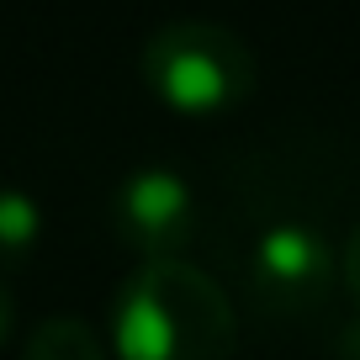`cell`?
I'll list each match as a JSON object with an SVG mask.
<instances>
[{"label":"cell","mask_w":360,"mask_h":360,"mask_svg":"<svg viewBox=\"0 0 360 360\" xmlns=\"http://www.w3.org/2000/svg\"><path fill=\"white\" fill-rule=\"evenodd\" d=\"M228 292L191 259H138L112 302V360H233Z\"/></svg>","instance_id":"6da1fadb"},{"label":"cell","mask_w":360,"mask_h":360,"mask_svg":"<svg viewBox=\"0 0 360 360\" xmlns=\"http://www.w3.org/2000/svg\"><path fill=\"white\" fill-rule=\"evenodd\" d=\"M143 85L175 117H223L255 90V53L238 32L202 16H180L148 32L143 43Z\"/></svg>","instance_id":"7a4b0ae2"},{"label":"cell","mask_w":360,"mask_h":360,"mask_svg":"<svg viewBox=\"0 0 360 360\" xmlns=\"http://www.w3.org/2000/svg\"><path fill=\"white\" fill-rule=\"evenodd\" d=\"M339 276V255L323 238V228L313 223H270L265 233L249 249V281L255 297L265 307H281V313H302V307L323 302L328 281Z\"/></svg>","instance_id":"3957f363"},{"label":"cell","mask_w":360,"mask_h":360,"mask_svg":"<svg viewBox=\"0 0 360 360\" xmlns=\"http://www.w3.org/2000/svg\"><path fill=\"white\" fill-rule=\"evenodd\" d=\"M112 223L143 259H186L180 249L196 238V191L165 165L133 169L112 196Z\"/></svg>","instance_id":"277c9868"},{"label":"cell","mask_w":360,"mask_h":360,"mask_svg":"<svg viewBox=\"0 0 360 360\" xmlns=\"http://www.w3.org/2000/svg\"><path fill=\"white\" fill-rule=\"evenodd\" d=\"M22 360H112V345L85 318H48L27 334Z\"/></svg>","instance_id":"5b68a950"},{"label":"cell","mask_w":360,"mask_h":360,"mask_svg":"<svg viewBox=\"0 0 360 360\" xmlns=\"http://www.w3.org/2000/svg\"><path fill=\"white\" fill-rule=\"evenodd\" d=\"M43 238V207L16 186H0V259H27Z\"/></svg>","instance_id":"8992f818"},{"label":"cell","mask_w":360,"mask_h":360,"mask_svg":"<svg viewBox=\"0 0 360 360\" xmlns=\"http://www.w3.org/2000/svg\"><path fill=\"white\" fill-rule=\"evenodd\" d=\"M339 276H345L349 297L360 302V223H355V233L345 238V249H339Z\"/></svg>","instance_id":"52a82bcc"},{"label":"cell","mask_w":360,"mask_h":360,"mask_svg":"<svg viewBox=\"0 0 360 360\" xmlns=\"http://www.w3.org/2000/svg\"><path fill=\"white\" fill-rule=\"evenodd\" d=\"M334 349H339V360H360V313L339 328V345H334Z\"/></svg>","instance_id":"ba28073f"},{"label":"cell","mask_w":360,"mask_h":360,"mask_svg":"<svg viewBox=\"0 0 360 360\" xmlns=\"http://www.w3.org/2000/svg\"><path fill=\"white\" fill-rule=\"evenodd\" d=\"M11 328H16V302H11V292L0 286V345L11 339Z\"/></svg>","instance_id":"9c48e42d"}]
</instances>
